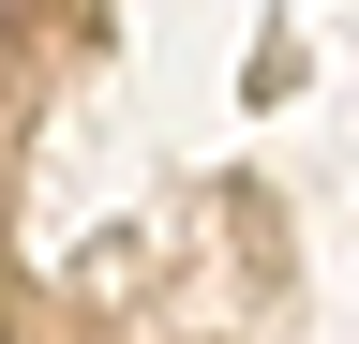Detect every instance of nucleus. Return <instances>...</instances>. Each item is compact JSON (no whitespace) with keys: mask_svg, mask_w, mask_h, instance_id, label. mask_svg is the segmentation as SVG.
Segmentation results:
<instances>
[]
</instances>
